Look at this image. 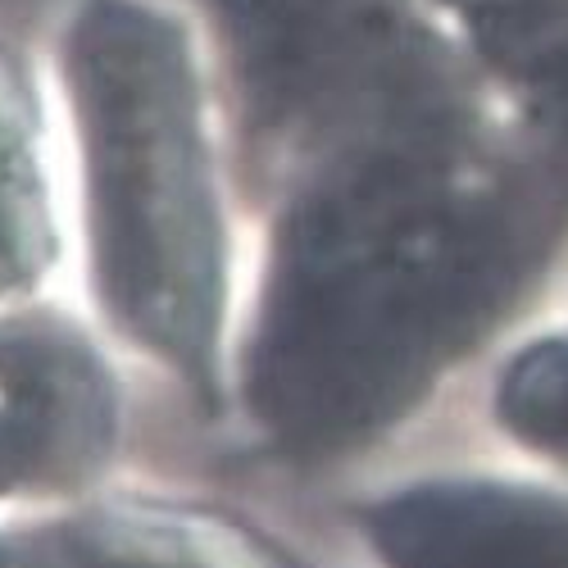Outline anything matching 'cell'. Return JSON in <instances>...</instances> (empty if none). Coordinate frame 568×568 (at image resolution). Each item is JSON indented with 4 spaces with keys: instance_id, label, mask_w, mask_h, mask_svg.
Segmentation results:
<instances>
[{
    "instance_id": "cell-1",
    "label": "cell",
    "mask_w": 568,
    "mask_h": 568,
    "mask_svg": "<svg viewBox=\"0 0 568 568\" xmlns=\"http://www.w3.org/2000/svg\"><path fill=\"white\" fill-rule=\"evenodd\" d=\"M518 264L505 186L437 128L346 151L277 242L255 409L296 446L400 414L500 305Z\"/></svg>"
},
{
    "instance_id": "cell-2",
    "label": "cell",
    "mask_w": 568,
    "mask_h": 568,
    "mask_svg": "<svg viewBox=\"0 0 568 568\" xmlns=\"http://www.w3.org/2000/svg\"><path fill=\"white\" fill-rule=\"evenodd\" d=\"M69 87L105 305L186 383L210 387L223 227L182 32L132 0H91L69 32Z\"/></svg>"
},
{
    "instance_id": "cell-3",
    "label": "cell",
    "mask_w": 568,
    "mask_h": 568,
    "mask_svg": "<svg viewBox=\"0 0 568 568\" xmlns=\"http://www.w3.org/2000/svg\"><path fill=\"white\" fill-rule=\"evenodd\" d=\"M105 368L69 327H0V496L73 487L110 450Z\"/></svg>"
},
{
    "instance_id": "cell-4",
    "label": "cell",
    "mask_w": 568,
    "mask_h": 568,
    "mask_svg": "<svg viewBox=\"0 0 568 568\" xmlns=\"http://www.w3.org/2000/svg\"><path fill=\"white\" fill-rule=\"evenodd\" d=\"M368 537L387 568H568V500L509 483H433L377 505Z\"/></svg>"
},
{
    "instance_id": "cell-5",
    "label": "cell",
    "mask_w": 568,
    "mask_h": 568,
    "mask_svg": "<svg viewBox=\"0 0 568 568\" xmlns=\"http://www.w3.org/2000/svg\"><path fill=\"white\" fill-rule=\"evenodd\" d=\"M45 201L32 160V110L14 64L0 55V292L28 282L51 251Z\"/></svg>"
},
{
    "instance_id": "cell-6",
    "label": "cell",
    "mask_w": 568,
    "mask_h": 568,
    "mask_svg": "<svg viewBox=\"0 0 568 568\" xmlns=\"http://www.w3.org/2000/svg\"><path fill=\"white\" fill-rule=\"evenodd\" d=\"M500 418L524 442L568 455V337L541 342L509 364Z\"/></svg>"
},
{
    "instance_id": "cell-7",
    "label": "cell",
    "mask_w": 568,
    "mask_h": 568,
    "mask_svg": "<svg viewBox=\"0 0 568 568\" xmlns=\"http://www.w3.org/2000/svg\"><path fill=\"white\" fill-rule=\"evenodd\" d=\"M64 568H264V564L232 541L223 546L186 532H123L114 541L78 550V559Z\"/></svg>"
},
{
    "instance_id": "cell-8",
    "label": "cell",
    "mask_w": 568,
    "mask_h": 568,
    "mask_svg": "<svg viewBox=\"0 0 568 568\" xmlns=\"http://www.w3.org/2000/svg\"><path fill=\"white\" fill-rule=\"evenodd\" d=\"M0 568H45L37 555L28 550H10V546H0Z\"/></svg>"
}]
</instances>
